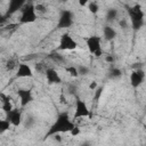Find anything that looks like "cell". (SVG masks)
Returning a JSON list of instances; mask_svg holds the SVG:
<instances>
[{
	"instance_id": "obj_1",
	"label": "cell",
	"mask_w": 146,
	"mask_h": 146,
	"mask_svg": "<svg viewBox=\"0 0 146 146\" xmlns=\"http://www.w3.org/2000/svg\"><path fill=\"white\" fill-rule=\"evenodd\" d=\"M75 127L76 125L71 120L68 114L66 112H62L57 115L54 123L49 127L44 138H48V137H51V136H55V135H58V133H62V132H70Z\"/></svg>"
},
{
	"instance_id": "obj_2",
	"label": "cell",
	"mask_w": 146,
	"mask_h": 146,
	"mask_svg": "<svg viewBox=\"0 0 146 146\" xmlns=\"http://www.w3.org/2000/svg\"><path fill=\"white\" fill-rule=\"evenodd\" d=\"M128 14L131 22V27L133 30H140L141 26L144 25V16H145L141 9V6L137 3V5H133L132 7H129Z\"/></svg>"
},
{
	"instance_id": "obj_3",
	"label": "cell",
	"mask_w": 146,
	"mask_h": 146,
	"mask_svg": "<svg viewBox=\"0 0 146 146\" xmlns=\"http://www.w3.org/2000/svg\"><path fill=\"white\" fill-rule=\"evenodd\" d=\"M36 21V10L33 3H25V6L21 10L19 23L21 24H30Z\"/></svg>"
},
{
	"instance_id": "obj_4",
	"label": "cell",
	"mask_w": 146,
	"mask_h": 146,
	"mask_svg": "<svg viewBox=\"0 0 146 146\" xmlns=\"http://www.w3.org/2000/svg\"><path fill=\"white\" fill-rule=\"evenodd\" d=\"M86 44L90 54L95 55L96 57H100L103 55V49H102V39L99 35H90L86 38Z\"/></svg>"
},
{
	"instance_id": "obj_5",
	"label": "cell",
	"mask_w": 146,
	"mask_h": 146,
	"mask_svg": "<svg viewBox=\"0 0 146 146\" xmlns=\"http://www.w3.org/2000/svg\"><path fill=\"white\" fill-rule=\"evenodd\" d=\"M74 22V15L71 10L64 9L60 11L58 22H57V29H66L73 25Z\"/></svg>"
},
{
	"instance_id": "obj_6",
	"label": "cell",
	"mask_w": 146,
	"mask_h": 146,
	"mask_svg": "<svg viewBox=\"0 0 146 146\" xmlns=\"http://www.w3.org/2000/svg\"><path fill=\"white\" fill-rule=\"evenodd\" d=\"M91 116V113L88 108V105L86 102L80 99L79 97H75V112H74V119H80V117H88Z\"/></svg>"
},
{
	"instance_id": "obj_7",
	"label": "cell",
	"mask_w": 146,
	"mask_h": 146,
	"mask_svg": "<svg viewBox=\"0 0 146 146\" xmlns=\"http://www.w3.org/2000/svg\"><path fill=\"white\" fill-rule=\"evenodd\" d=\"M76 47H78L76 41L68 33H64L60 36V40H59V44L57 47V50H74Z\"/></svg>"
},
{
	"instance_id": "obj_8",
	"label": "cell",
	"mask_w": 146,
	"mask_h": 146,
	"mask_svg": "<svg viewBox=\"0 0 146 146\" xmlns=\"http://www.w3.org/2000/svg\"><path fill=\"white\" fill-rule=\"evenodd\" d=\"M145 76H146V74L141 68L133 70L130 74V84H131V87L132 88H138L139 86H141V83L145 80Z\"/></svg>"
},
{
	"instance_id": "obj_9",
	"label": "cell",
	"mask_w": 146,
	"mask_h": 146,
	"mask_svg": "<svg viewBox=\"0 0 146 146\" xmlns=\"http://www.w3.org/2000/svg\"><path fill=\"white\" fill-rule=\"evenodd\" d=\"M17 96L19 98V103H21V106L22 107L27 106L33 100L32 91L30 89H18L17 90Z\"/></svg>"
},
{
	"instance_id": "obj_10",
	"label": "cell",
	"mask_w": 146,
	"mask_h": 146,
	"mask_svg": "<svg viewBox=\"0 0 146 146\" xmlns=\"http://www.w3.org/2000/svg\"><path fill=\"white\" fill-rule=\"evenodd\" d=\"M25 6V1L24 0H11L9 1V5H8V9L5 14V18L14 15L17 10H22V8Z\"/></svg>"
},
{
	"instance_id": "obj_11",
	"label": "cell",
	"mask_w": 146,
	"mask_h": 146,
	"mask_svg": "<svg viewBox=\"0 0 146 146\" xmlns=\"http://www.w3.org/2000/svg\"><path fill=\"white\" fill-rule=\"evenodd\" d=\"M6 119L11 123V125L14 127H18L21 123H22V112L17 108H14L13 111H10L9 113L6 114Z\"/></svg>"
},
{
	"instance_id": "obj_12",
	"label": "cell",
	"mask_w": 146,
	"mask_h": 146,
	"mask_svg": "<svg viewBox=\"0 0 146 146\" xmlns=\"http://www.w3.org/2000/svg\"><path fill=\"white\" fill-rule=\"evenodd\" d=\"M46 74V80L49 84H59L62 82V79L58 74V72L55 70V68H51V67H48L44 72Z\"/></svg>"
},
{
	"instance_id": "obj_13",
	"label": "cell",
	"mask_w": 146,
	"mask_h": 146,
	"mask_svg": "<svg viewBox=\"0 0 146 146\" xmlns=\"http://www.w3.org/2000/svg\"><path fill=\"white\" fill-rule=\"evenodd\" d=\"M17 78H32L33 76V71L31 66L26 63H21L17 66V72H16Z\"/></svg>"
},
{
	"instance_id": "obj_14",
	"label": "cell",
	"mask_w": 146,
	"mask_h": 146,
	"mask_svg": "<svg viewBox=\"0 0 146 146\" xmlns=\"http://www.w3.org/2000/svg\"><path fill=\"white\" fill-rule=\"evenodd\" d=\"M0 97H1V108H2V111L6 114L9 113L10 111H13L14 107H13V104L10 102V97L7 96V95H5V94H1Z\"/></svg>"
},
{
	"instance_id": "obj_15",
	"label": "cell",
	"mask_w": 146,
	"mask_h": 146,
	"mask_svg": "<svg viewBox=\"0 0 146 146\" xmlns=\"http://www.w3.org/2000/svg\"><path fill=\"white\" fill-rule=\"evenodd\" d=\"M103 35H104V38H105L107 41H111V40L115 39V36H116V31H115L112 26L105 25L104 29H103Z\"/></svg>"
},
{
	"instance_id": "obj_16",
	"label": "cell",
	"mask_w": 146,
	"mask_h": 146,
	"mask_svg": "<svg viewBox=\"0 0 146 146\" xmlns=\"http://www.w3.org/2000/svg\"><path fill=\"white\" fill-rule=\"evenodd\" d=\"M48 58L49 59H51L52 62H55V63H58V64H62V63H64L65 62V58H64V56L63 55H60L59 52H57V51H52V52H50L49 55H48Z\"/></svg>"
},
{
	"instance_id": "obj_17",
	"label": "cell",
	"mask_w": 146,
	"mask_h": 146,
	"mask_svg": "<svg viewBox=\"0 0 146 146\" xmlns=\"http://www.w3.org/2000/svg\"><path fill=\"white\" fill-rule=\"evenodd\" d=\"M122 75V71L117 67H111L110 72H108V76L111 79H119Z\"/></svg>"
},
{
	"instance_id": "obj_18",
	"label": "cell",
	"mask_w": 146,
	"mask_h": 146,
	"mask_svg": "<svg viewBox=\"0 0 146 146\" xmlns=\"http://www.w3.org/2000/svg\"><path fill=\"white\" fill-rule=\"evenodd\" d=\"M117 14H119V11H117L116 9L111 8V9H108L107 13H106V19L110 21V22H112V21H114V19L117 18Z\"/></svg>"
},
{
	"instance_id": "obj_19",
	"label": "cell",
	"mask_w": 146,
	"mask_h": 146,
	"mask_svg": "<svg viewBox=\"0 0 146 146\" xmlns=\"http://www.w3.org/2000/svg\"><path fill=\"white\" fill-rule=\"evenodd\" d=\"M10 125H11V123H10L7 119L1 120V121H0V133L2 135V133H5L7 130H9Z\"/></svg>"
},
{
	"instance_id": "obj_20",
	"label": "cell",
	"mask_w": 146,
	"mask_h": 146,
	"mask_svg": "<svg viewBox=\"0 0 146 146\" xmlns=\"http://www.w3.org/2000/svg\"><path fill=\"white\" fill-rule=\"evenodd\" d=\"M88 9H89V11L91 13V14H97L98 13V10H99V6H98V3L97 2H95V1H91V2H88Z\"/></svg>"
},
{
	"instance_id": "obj_21",
	"label": "cell",
	"mask_w": 146,
	"mask_h": 146,
	"mask_svg": "<svg viewBox=\"0 0 146 146\" xmlns=\"http://www.w3.org/2000/svg\"><path fill=\"white\" fill-rule=\"evenodd\" d=\"M65 71H66L71 76H73V78H76V76L79 75L78 67H75V66H67V67L65 68Z\"/></svg>"
},
{
	"instance_id": "obj_22",
	"label": "cell",
	"mask_w": 146,
	"mask_h": 146,
	"mask_svg": "<svg viewBox=\"0 0 146 146\" xmlns=\"http://www.w3.org/2000/svg\"><path fill=\"white\" fill-rule=\"evenodd\" d=\"M16 66H17V64H16V62L14 59H8L6 62V68H7V71H13Z\"/></svg>"
},
{
	"instance_id": "obj_23",
	"label": "cell",
	"mask_w": 146,
	"mask_h": 146,
	"mask_svg": "<svg viewBox=\"0 0 146 146\" xmlns=\"http://www.w3.org/2000/svg\"><path fill=\"white\" fill-rule=\"evenodd\" d=\"M78 71H79V74H82V75H86V74L89 73V68L87 66H84V65H80L78 67Z\"/></svg>"
},
{
	"instance_id": "obj_24",
	"label": "cell",
	"mask_w": 146,
	"mask_h": 146,
	"mask_svg": "<svg viewBox=\"0 0 146 146\" xmlns=\"http://www.w3.org/2000/svg\"><path fill=\"white\" fill-rule=\"evenodd\" d=\"M102 94H103V88H102V87H100V88H97V89L95 90V96H94L95 100H98V99L100 98Z\"/></svg>"
},
{
	"instance_id": "obj_25",
	"label": "cell",
	"mask_w": 146,
	"mask_h": 146,
	"mask_svg": "<svg viewBox=\"0 0 146 146\" xmlns=\"http://www.w3.org/2000/svg\"><path fill=\"white\" fill-rule=\"evenodd\" d=\"M35 10H36V13H38V11L44 13V11L47 10V8H46V6H43V5H41V3H39V5H36V6H35Z\"/></svg>"
},
{
	"instance_id": "obj_26",
	"label": "cell",
	"mask_w": 146,
	"mask_h": 146,
	"mask_svg": "<svg viewBox=\"0 0 146 146\" xmlns=\"http://www.w3.org/2000/svg\"><path fill=\"white\" fill-rule=\"evenodd\" d=\"M119 25L121 26V29H127L128 27V22L125 21V19H121V21H119Z\"/></svg>"
},
{
	"instance_id": "obj_27",
	"label": "cell",
	"mask_w": 146,
	"mask_h": 146,
	"mask_svg": "<svg viewBox=\"0 0 146 146\" xmlns=\"http://www.w3.org/2000/svg\"><path fill=\"white\" fill-rule=\"evenodd\" d=\"M70 133H71L73 137H75V136H78V135L80 133V129H79L78 127H75V128H74L72 131H70Z\"/></svg>"
},
{
	"instance_id": "obj_28",
	"label": "cell",
	"mask_w": 146,
	"mask_h": 146,
	"mask_svg": "<svg viewBox=\"0 0 146 146\" xmlns=\"http://www.w3.org/2000/svg\"><path fill=\"white\" fill-rule=\"evenodd\" d=\"M105 62L111 64V63H113V62H114V57H113L112 55H108V56H106V57H105Z\"/></svg>"
},
{
	"instance_id": "obj_29",
	"label": "cell",
	"mask_w": 146,
	"mask_h": 146,
	"mask_svg": "<svg viewBox=\"0 0 146 146\" xmlns=\"http://www.w3.org/2000/svg\"><path fill=\"white\" fill-rule=\"evenodd\" d=\"M33 123H34V119H32V117H31V119H29V120H27V122H26V127H27V128H30Z\"/></svg>"
},
{
	"instance_id": "obj_30",
	"label": "cell",
	"mask_w": 146,
	"mask_h": 146,
	"mask_svg": "<svg viewBox=\"0 0 146 146\" xmlns=\"http://www.w3.org/2000/svg\"><path fill=\"white\" fill-rule=\"evenodd\" d=\"M89 88H90L91 90H96V89H97V83H96V82H92V83L89 86Z\"/></svg>"
},
{
	"instance_id": "obj_31",
	"label": "cell",
	"mask_w": 146,
	"mask_h": 146,
	"mask_svg": "<svg viewBox=\"0 0 146 146\" xmlns=\"http://www.w3.org/2000/svg\"><path fill=\"white\" fill-rule=\"evenodd\" d=\"M79 3H80V6H88V2L87 1H79Z\"/></svg>"
},
{
	"instance_id": "obj_32",
	"label": "cell",
	"mask_w": 146,
	"mask_h": 146,
	"mask_svg": "<svg viewBox=\"0 0 146 146\" xmlns=\"http://www.w3.org/2000/svg\"><path fill=\"white\" fill-rule=\"evenodd\" d=\"M81 146H91V145H90L88 141H84V143H82V144H81Z\"/></svg>"
},
{
	"instance_id": "obj_33",
	"label": "cell",
	"mask_w": 146,
	"mask_h": 146,
	"mask_svg": "<svg viewBox=\"0 0 146 146\" xmlns=\"http://www.w3.org/2000/svg\"><path fill=\"white\" fill-rule=\"evenodd\" d=\"M144 129H145V130H146V124H144Z\"/></svg>"
},
{
	"instance_id": "obj_34",
	"label": "cell",
	"mask_w": 146,
	"mask_h": 146,
	"mask_svg": "<svg viewBox=\"0 0 146 146\" xmlns=\"http://www.w3.org/2000/svg\"><path fill=\"white\" fill-rule=\"evenodd\" d=\"M145 110H146V107H145Z\"/></svg>"
}]
</instances>
